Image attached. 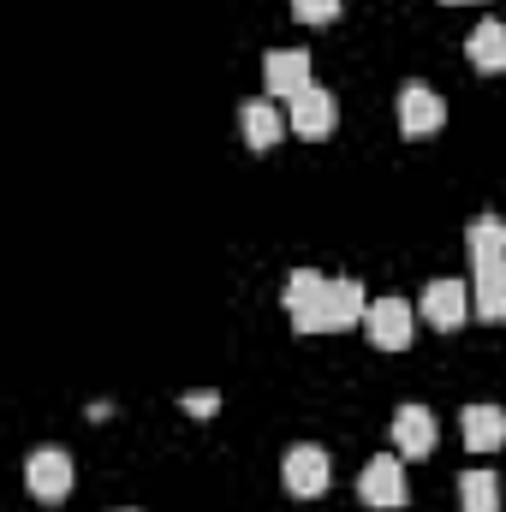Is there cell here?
Here are the masks:
<instances>
[{"label":"cell","mask_w":506,"mask_h":512,"mask_svg":"<svg viewBox=\"0 0 506 512\" xmlns=\"http://www.w3.org/2000/svg\"><path fill=\"white\" fill-rule=\"evenodd\" d=\"M364 310H370V298H364V286L352 280V274H340V280H328V292L304 310V316H292V328L298 334H340V328H352V322H364Z\"/></svg>","instance_id":"cell-1"},{"label":"cell","mask_w":506,"mask_h":512,"mask_svg":"<svg viewBox=\"0 0 506 512\" xmlns=\"http://www.w3.org/2000/svg\"><path fill=\"white\" fill-rule=\"evenodd\" d=\"M72 453L66 447H36L30 459H24V483H30V495L42 501V507H60L66 495H72Z\"/></svg>","instance_id":"cell-2"},{"label":"cell","mask_w":506,"mask_h":512,"mask_svg":"<svg viewBox=\"0 0 506 512\" xmlns=\"http://www.w3.org/2000/svg\"><path fill=\"white\" fill-rule=\"evenodd\" d=\"M328 477H334V465H328V453H322L316 441H298V447H286V459H280V483H286V495H298V501H316V495L328 489Z\"/></svg>","instance_id":"cell-3"},{"label":"cell","mask_w":506,"mask_h":512,"mask_svg":"<svg viewBox=\"0 0 506 512\" xmlns=\"http://www.w3.org/2000/svg\"><path fill=\"white\" fill-rule=\"evenodd\" d=\"M358 501H364V507H381V512H393V507L411 501V495H405V459H399V453H376V459L364 465Z\"/></svg>","instance_id":"cell-4"},{"label":"cell","mask_w":506,"mask_h":512,"mask_svg":"<svg viewBox=\"0 0 506 512\" xmlns=\"http://www.w3.org/2000/svg\"><path fill=\"white\" fill-rule=\"evenodd\" d=\"M411 304L405 298H370V310H364V334H370V346L376 352H405L411 346Z\"/></svg>","instance_id":"cell-5"},{"label":"cell","mask_w":506,"mask_h":512,"mask_svg":"<svg viewBox=\"0 0 506 512\" xmlns=\"http://www.w3.org/2000/svg\"><path fill=\"white\" fill-rule=\"evenodd\" d=\"M417 304H423L429 328L453 334V328H465V316H471V286H465V280H429Z\"/></svg>","instance_id":"cell-6"},{"label":"cell","mask_w":506,"mask_h":512,"mask_svg":"<svg viewBox=\"0 0 506 512\" xmlns=\"http://www.w3.org/2000/svg\"><path fill=\"white\" fill-rule=\"evenodd\" d=\"M435 441H441V423H435L429 405H399L393 411V447H399V459H429Z\"/></svg>","instance_id":"cell-7"},{"label":"cell","mask_w":506,"mask_h":512,"mask_svg":"<svg viewBox=\"0 0 506 512\" xmlns=\"http://www.w3.org/2000/svg\"><path fill=\"white\" fill-rule=\"evenodd\" d=\"M334 120H340V108H334V90H322V84H310V90H298L286 102V126L298 137H328Z\"/></svg>","instance_id":"cell-8"},{"label":"cell","mask_w":506,"mask_h":512,"mask_svg":"<svg viewBox=\"0 0 506 512\" xmlns=\"http://www.w3.org/2000/svg\"><path fill=\"white\" fill-rule=\"evenodd\" d=\"M262 84H268V96H298V90H310V54L304 48H268L262 54Z\"/></svg>","instance_id":"cell-9"},{"label":"cell","mask_w":506,"mask_h":512,"mask_svg":"<svg viewBox=\"0 0 506 512\" xmlns=\"http://www.w3.org/2000/svg\"><path fill=\"white\" fill-rule=\"evenodd\" d=\"M447 126V102L429 90V84H405L399 90V131L405 137H429V131Z\"/></svg>","instance_id":"cell-10"},{"label":"cell","mask_w":506,"mask_h":512,"mask_svg":"<svg viewBox=\"0 0 506 512\" xmlns=\"http://www.w3.org/2000/svg\"><path fill=\"white\" fill-rule=\"evenodd\" d=\"M459 429H465V447H471V453H495V447H506V411L501 405H489V399L465 405Z\"/></svg>","instance_id":"cell-11"},{"label":"cell","mask_w":506,"mask_h":512,"mask_svg":"<svg viewBox=\"0 0 506 512\" xmlns=\"http://www.w3.org/2000/svg\"><path fill=\"white\" fill-rule=\"evenodd\" d=\"M465 60H471L477 72H489V78L506 72V24L501 18H483V24L465 36Z\"/></svg>","instance_id":"cell-12"},{"label":"cell","mask_w":506,"mask_h":512,"mask_svg":"<svg viewBox=\"0 0 506 512\" xmlns=\"http://www.w3.org/2000/svg\"><path fill=\"white\" fill-rule=\"evenodd\" d=\"M471 310H477L483 322H506V256H501V262H483V268H477Z\"/></svg>","instance_id":"cell-13"},{"label":"cell","mask_w":506,"mask_h":512,"mask_svg":"<svg viewBox=\"0 0 506 512\" xmlns=\"http://www.w3.org/2000/svg\"><path fill=\"white\" fill-rule=\"evenodd\" d=\"M465 251H471V268L501 262V256H506V221H501V215H477V221L465 227Z\"/></svg>","instance_id":"cell-14"},{"label":"cell","mask_w":506,"mask_h":512,"mask_svg":"<svg viewBox=\"0 0 506 512\" xmlns=\"http://www.w3.org/2000/svg\"><path fill=\"white\" fill-rule=\"evenodd\" d=\"M239 126H245V143H251V149H274L280 131H286V114H280L274 102H245V108H239Z\"/></svg>","instance_id":"cell-15"},{"label":"cell","mask_w":506,"mask_h":512,"mask_svg":"<svg viewBox=\"0 0 506 512\" xmlns=\"http://www.w3.org/2000/svg\"><path fill=\"white\" fill-rule=\"evenodd\" d=\"M459 507L465 512H501V477L495 471H465L459 477Z\"/></svg>","instance_id":"cell-16"},{"label":"cell","mask_w":506,"mask_h":512,"mask_svg":"<svg viewBox=\"0 0 506 512\" xmlns=\"http://www.w3.org/2000/svg\"><path fill=\"white\" fill-rule=\"evenodd\" d=\"M328 292V274H316V268H298L292 280H286V316H304L316 298Z\"/></svg>","instance_id":"cell-17"},{"label":"cell","mask_w":506,"mask_h":512,"mask_svg":"<svg viewBox=\"0 0 506 512\" xmlns=\"http://www.w3.org/2000/svg\"><path fill=\"white\" fill-rule=\"evenodd\" d=\"M292 18L298 24H334L340 18V0H292Z\"/></svg>","instance_id":"cell-18"},{"label":"cell","mask_w":506,"mask_h":512,"mask_svg":"<svg viewBox=\"0 0 506 512\" xmlns=\"http://www.w3.org/2000/svg\"><path fill=\"white\" fill-rule=\"evenodd\" d=\"M179 405H185L191 417H215V411H221V393H209V387H197V393H185Z\"/></svg>","instance_id":"cell-19"},{"label":"cell","mask_w":506,"mask_h":512,"mask_svg":"<svg viewBox=\"0 0 506 512\" xmlns=\"http://www.w3.org/2000/svg\"><path fill=\"white\" fill-rule=\"evenodd\" d=\"M441 6H459V0H441Z\"/></svg>","instance_id":"cell-20"}]
</instances>
